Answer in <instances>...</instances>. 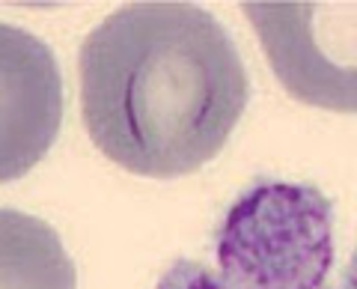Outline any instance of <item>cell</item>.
<instances>
[{"instance_id":"1","label":"cell","mask_w":357,"mask_h":289,"mask_svg":"<svg viewBox=\"0 0 357 289\" xmlns=\"http://www.w3.org/2000/svg\"><path fill=\"white\" fill-rule=\"evenodd\" d=\"M77 72L89 140L149 179L203 170L250 98L229 30L194 3L119 6L86 36Z\"/></svg>"},{"instance_id":"2","label":"cell","mask_w":357,"mask_h":289,"mask_svg":"<svg viewBox=\"0 0 357 289\" xmlns=\"http://www.w3.org/2000/svg\"><path fill=\"white\" fill-rule=\"evenodd\" d=\"M218 260L229 289H319L331 269V212L316 188L262 185L223 224Z\"/></svg>"},{"instance_id":"3","label":"cell","mask_w":357,"mask_h":289,"mask_svg":"<svg viewBox=\"0 0 357 289\" xmlns=\"http://www.w3.org/2000/svg\"><path fill=\"white\" fill-rule=\"evenodd\" d=\"M286 93L357 114V3H241Z\"/></svg>"},{"instance_id":"4","label":"cell","mask_w":357,"mask_h":289,"mask_svg":"<svg viewBox=\"0 0 357 289\" xmlns=\"http://www.w3.org/2000/svg\"><path fill=\"white\" fill-rule=\"evenodd\" d=\"M63 77L39 36L0 21V185L48 155L63 126Z\"/></svg>"},{"instance_id":"5","label":"cell","mask_w":357,"mask_h":289,"mask_svg":"<svg viewBox=\"0 0 357 289\" xmlns=\"http://www.w3.org/2000/svg\"><path fill=\"white\" fill-rule=\"evenodd\" d=\"M0 289H77L75 262L42 218L0 209Z\"/></svg>"},{"instance_id":"6","label":"cell","mask_w":357,"mask_h":289,"mask_svg":"<svg viewBox=\"0 0 357 289\" xmlns=\"http://www.w3.org/2000/svg\"><path fill=\"white\" fill-rule=\"evenodd\" d=\"M182 289H220V283H215L208 274H199V283L191 286V283H182Z\"/></svg>"}]
</instances>
